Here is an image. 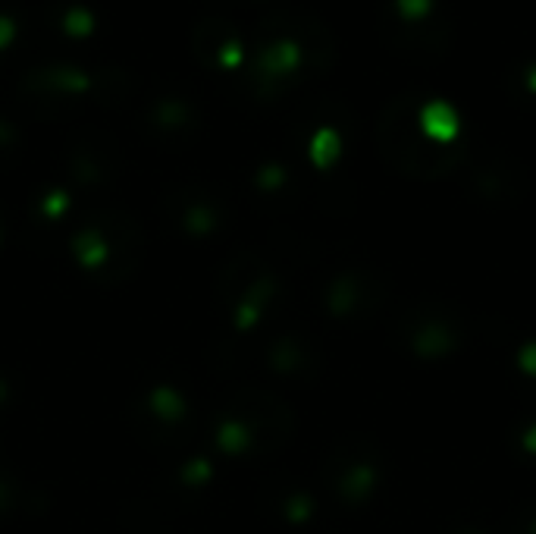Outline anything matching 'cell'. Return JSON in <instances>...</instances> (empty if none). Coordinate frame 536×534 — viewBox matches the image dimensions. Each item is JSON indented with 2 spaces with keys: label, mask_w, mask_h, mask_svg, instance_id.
<instances>
[]
</instances>
